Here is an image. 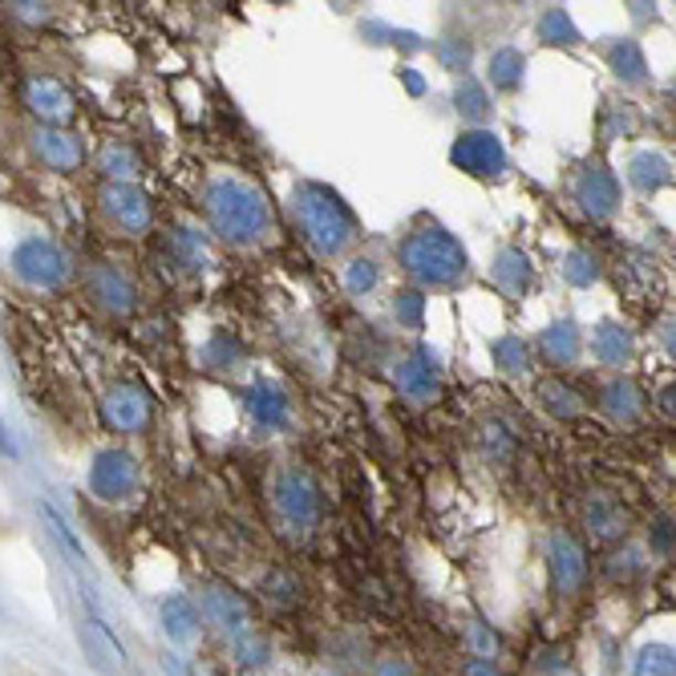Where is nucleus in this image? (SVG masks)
<instances>
[{
  "label": "nucleus",
  "instance_id": "dca6fc26",
  "mask_svg": "<svg viewBox=\"0 0 676 676\" xmlns=\"http://www.w3.org/2000/svg\"><path fill=\"white\" fill-rule=\"evenodd\" d=\"M29 142H33V155L41 158L49 170H57V175L77 170L85 158L82 138H77L73 130H65V126H33Z\"/></svg>",
  "mask_w": 676,
  "mask_h": 676
},
{
  "label": "nucleus",
  "instance_id": "39448f33",
  "mask_svg": "<svg viewBox=\"0 0 676 676\" xmlns=\"http://www.w3.org/2000/svg\"><path fill=\"white\" fill-rule=\"evenodd\" d=\"M9 264H12V276L21 279V284H29V288H36V292L61 288V284H65V276H70L65 252H61L53 240H45V235H29V240L17 243Z\"/></svg>",
  "mask_w": 676,
  "mask_h": 676
},
{
  "label": "nucleus",
  "instance_id": "c9c22d12",
  "mask_svg": "<svg viewBox=\"0 0 676 676\" xmlns=\"http://www.w3.org/2000/svg\"><path fill=\"white\" fill-rule=\"evenodd\" d=\"M539 401L547 405V413H556V418H580L583 413V401L580 393L563 381H543L539 385Z\"/></svg>",
  "mask_w": 676,
  "mask_h": 676
},
{
  "label": "nucleus",
  "instance_id": "f3484780",
  "mask_svg": "<svg viewBox=\"0 0 676 676\" xmlns=\"http://www.w3.org/2000/svg\"><path fill=\"white\" fill-rule=\"evenodd\" d=\"M243 405H247V418H252V425L260 430V434H276V430H284V425L292 422L288 393H284L276 381H264V377L247 389Z\"/></svg>",
  "mask_w": 676,
  "mask_h": 676
},
{
  "label": "nucleus",
  "instance_id": "2eb2a0df",
  "mask_svg": "<svg viewBox=\"0 0 676 676\" xmlns=\"http://www.w3.org/2000/svg\"><path fill=\"white\" fill-rule=\"evenodd\" d=\"M85 296L106 316H130L134 308V284L114 264H94L85 272Z\"/></svg>",
  "mask_w": 676,
  "mask_h": 676
},
{
  "label": "nucleus",
  "instance_id": "a211bd4d",
  "mask_svg": "<svg viewBox=\"0 0 676 676\" xmlns=\"http://www.w3.org/2000/svg\"><path fill=\"white\" fill-rule=\"evenodd\" d=\"M24 106L41 126H65L73 118V94L53 77H29L24 82Z\"/></svg>",
  "mask_w": 676,
  "mask_h": 676
},
{
  "label": "nucleus",
  "instance_id": "1a4fd4ad",
  "mask_svg": "<svg viewBox=\"0 0 676 676\" xmlns=\"http://www.w3.org/2000/svg\"><path fill=\"white\" fill-rule=\"evenodd\" d=\"M199 608H203V620L215 624L223 636H231V644L252 636V608L240 592H231L223 583H203L199 588Z\"/></svg>",
  "mask_w": 676,
  "mask_h": 676
},
{
  "label": "nucleus",
  "instance_id": "37998d69",
  "mask_svg": "<svg viewBox=\"0 0 676 676\" xmlns=\"http://www.w3.org/2000/svg\"><path fill=\"white\" fill-rule=\"evenodd\" d=\"M676 547V522L673 519H656L653 522V551L656 556H668Z\"/></svg>",
  "mask_w": 676,
  "mask_h": 676
},
{
  "label": "nucleus",
  "instance_id": "a878e982",
  "mask_svg": "<svg viewBox=\"0 0 676 676\" xmlns=\"http://www.w3.org/2000/svg\"><path fill=\"white\" fill-rule=\"evenodd\" d=\"M162 632L175 644L194 641V632H199V608H194V600H187V595H167L162 600Z\"/></svg>",
  "mask_w": 676,
  "mask_h": 676
},
{
  "label": "nucleus",
  "instance_id": "6ab92c4d",
  "mask_svg": "<svg viewBox=\"0 0 676 676\" xmlns=\"http://www.w3.org/2000/svg\"><path fill=\"white\" fill-rule=\"evenodd\" d=\"M167 264L182 276H203L207 264H211V243L199 228L191 223H179V228L167 231Z\"/></svg>",
  "mask_w": 676,
  "mask_h": 676
},
{
  "label": "nucleus",
  "instance_id": "a19ab883",
  "mask_svg": "<svg viewBox=\"0 0 676 676\" xmlns=\"http://www.w3.org/2000/svg\"><path fill=\"white\" fill-rule=\"evenodd\" d=\"M235 656H240V665L247 668H260L267 665V656H272V648H267V641H260V636H243V641H235Z\"/></svg>",
  "mask_w": 676,
  "mask_h": 676
},
{
  "label": "nucleus",
  "instance_id": "ea45409f",
  "mask_svg": "<svg viewBox=\"0 0 676 676\" xmlns=\"http://www.w3.org/2000/svg\"><path fill=\"white\" fill-rule=\"evenodd\" d=\"M422 313H425L422 292H398V296H393V316H398V325L422 328Z\"/></svg>",
  "mask_w": 676,
  "mask_h": 676
},
{
  "label": "nucleus",
  "instance_id": "6e6552de",
  "mask_svg": "<svg viewBox=\"0 0 676 676\" xmlns=\"http://www.w3.org/2000/svg\"><path fill=\"white\" fill-rule=\"evenodd\" d=\"M450 162L474 179H498L507 170V146L495 130H466L458 134V142L450 146Z\"/></svg>",
  "mask_w": 676,
  "mask_h": 676
},
{
  "label": "nucleus",
  "instance_id": "e433bc0d",
  "mask_svg": "<svg viewBox=\"0 0 676 676\" xmlns=\"http://www.w3.org/2000/svg\"><path fill=\"white\" fill-rule=\"evenodd\" d=\"M377 284H381V267H377V260H369V255L349 260V267H345V288H349L352 296H365V292H373Z\"/></svg>",
  "mask_w": 676,
  "mask_h": 676
},
{
  "label": "nucleus",
  "instance_id": "473e14b6",
  "mask_svg": "<svg viewBox=\"0 0 676 676\" xmlns=\"http://www.w3.org/2000/svg\"><path fill=\"white\" fill-rule=\"evenodd\" d=\"M539 41L543 45H580V29H575V21H571L568 9H547L543 17H539Z\"/></svg>",
  "mask_w": 676,
  "mask_h": 676
},
{
  "label": "nucleus",
  "instance_id": "0eeeda50",
  "mask_svg": "<svg viewBox=\"0 0 676 676\" xmlns=\"http://www.w3.org/2000/svg\"><path fill=\"white\" fill-rule=\"evenodd\" d=\"M393 385L410 405H430V401L442 398V369H437V357L430 352V345H413L398 365H393Z\"/></svg>",
  "mask_w": 676,
  "mask_h": 676
},
{
  "label": "nucleus",
  "instance_id": "bb28decb",
  "mask_svg": "<svg viewBox=\"0 0 676 676\" xmlns=\"http://www.w3.org/2000/svg\"><path fill=\"white\" fill-rule=\"evenodd\" d=\"M454 109H458L462 122H486L490 118V94L486 85L471 73H462V82L454 85Z\"/></svg>",
  "mask_w": 676,
  "mask_h": 676
},
{
  "label": "nucleus",
  "instance_id": "58836bf2",
  "mask_svg": "<svg viewBox=\"0 0 676 676\" xmlns=\"http://www.w3.org/2000/svg\"><path fill=\"white\" fill-rule=\"evenodd\" d=\"M483 446L495 462H507L510 454H515V437H510V430L503 422H486L483 425Z\"/></svg>",
  "mask_w": 676,
  "mask_h": 676
},
{
  "label": "nucleus",
  "instance_id": "f257e3e1",
  "mask_svg": "<svg viewBox=\"0 0 676 676\" xmlns=\"http://www.w3.org/2000/svg\"><path fill=\"white\" fill-rule=\"evenodd\" d=\"M398 264L425 292L458 288L471 276V255H466V247L446 228H437V223H422V228H413L401 240Z\"/></svg>",
  "mask_w": 676,
  "mask_h": 676
},
{
  "label": "nucleus",
  "instance_id": "4be33fe9",
  "mask_svg": "<svg viewBox=\"0 0 676 676\" xmlns=\"http://www.w3.org/2000/svg\"><path fill=\"white\" fill-rule=\"evenodd\" d=\"M600 410L620 425H636L641 422V389L632 385L629 377H612L600 389Z\"/></svg>",
  "mask_w": 676,
  "mask_h": 676
},
{
  "label": "nucleus",
  "instance_id": "49530a36",
  "mask_svg": "<svg viewBox=\"0 0 676 676\" xmlns=\"http://www.w3.org/2000/svg\"><path fill=\"white\" fill-rule=\"evenodd\" d=\"M661 345H665V352L676 361V316H668L665 325H661Z\"/></svg>",
  "mask_w": 676,
  "mask_h": 676
},
{
  "label": "nucleus",
  "instance_id": "8fccbe9b",
  "mask_svg": "<svg viewBox=\"0 0 676 676\" xmlns=\"http://www.w3.org/2000/svg\"><path fill=\"white\" fill-rule=\"evenodd\" d=\"M162 665H167V673H175V676H187V668H182L179 661H175V656H167V661H162Z\"/></svg>",
  "mask_w": 676,
  "mask_h": 676
},
{
  "label": "nucleus",
  "instance_id": "de8ad7c7",
  "mask_svg": "<svg viewBox=\"0 0 676 676\" xmlns=\"http://www.w3.org/2000/svg\"><path fill=\"white\" fill-rule=\"evenodd\" d=\"M462 676H503L490 661H466V668H462Z\"/></svg>",
  "mask_w": 676,
  "mask_h": 676
},
{
  "label": "nucleus",
  "instance_id": "c03bdc74",
  "mask_svg": "<svg viewBox=\"0 0 676 676\" xmlns=\"http://www.w3.org/2000/svg\"><path fill=\"white\" fill-rule=\"evenodd\" d=\"M471 644H474V661H486V656H495V648H498V641L483 629V624H471Z\"/></svg>",
  "mask_w": 676,
  "mask_h": 676
},
{
  "label": "nucleus",
  "instance_id": "7ed1b4c3",
  "mask_svg": "<svg viewBox=\"0 0 676 676\" xmlns=\"http://www.w3.org/2000/svg\"><path fill=\"white\" fill-rule=\"evenodd\" d=\"M292 215H296V228H300L304 243L313 247L316 255H340L345 247L352 243L357 235V219L352 211L345 207L332 187L325 182H300L296 191H292Z\"/></svg>",
  "mask_w": 676,
  "mask_h": 676
},
{
  "label": "nucleus",
  "instance_id": "09e8293b",
  "mask_svg": "<svg viewBox=\"0 0 676 676\" xmlns=\"http://www.w3.org/2000/svg\"><path fill=\"white\" fill-rule=\"evenodd\" d=\"M661 410H665L668 418L676 422V385H668L665 393H661Z\"/></svg>",
  "mask_w": 676,
  "mask_h": 676
},
{
  "label": "nucleus",
  "instance_id": "423d86ee",
  "mask_svg": "<svg viewBox=\"0 0 676 676\" xmlns=\"http://www.w3.org/2000/svg\"><path fill=\"white\" fill-rule=\"evenodd\" d=\"M97 215L106 219L118 235H142L150 228V199L138 182H102Z\"/></svg>",
  "mask_w": 676,
  "mask_h": 676
},
{
  "label": "nucleus",
  "instance_id": "3c124183",
  "mask_svg": "<svg viewBox=\"0 0 676 676\" xmlns=\"http://www.w3.org/2000/svg\"><path fill=\"white\" fill-rule=\"evenodd\" d=\"M401 73H405V85H410L413 94H418V89H422V82H418V77H413V70H401Z\"/></svg>",
  "mask_w": 676,
  "mask_h": 676
},
{
  "label": "nucleus",
  "instance_id": "c756f323",
  "mask_svg": "<svg viewBox=\"0 0 676 676\" xmlns=\"http://www.w3.org/2000/svg\"><path fill=\"white\" fill-rule=\"evenodd\" d=\"M199 361H203L207 369H215V373H231V369H240L243 365V345L231 337V332H215V337L199 349Z\"/></svg>",
  "mask_w": 676,
  "mask_h": 676
},
{
  "label": "nucleus",
  "instance_id": "b1692460",
  "mask_svg": "<svg viewBox=\"0 0 676 676\" xmlns=\"http://www.w3.org/2000/svg\"><path fill=\"white\" fill-rule=\"evenodd\" d=\"M629 182L636 191L656 194L673 182V167H668V158L656 155V150H636V155L629 158Z\"/></svg>",
  "mask_w": 676,
  "mask_h": 676
},
{
  "label": "nucleus",
  "instance_id": "aec40b11",
  "mask_svg": "<svg viewBox=\"0 0 676 676\" xmlns=\"http://www.w3.org/2000/svg\"><path fill=\"white\" fill-rule=\"evenodd\" d=\"M490 276H495V284L507 292V296H527L535 284L531 255L519 252V247H503V252L495 255V264H490Z\"/></svg>",
  "mask_w": 676,
  "mask_h": 676
},
{
  "label": "nucleus",
  "instance_id": "f8f14e48",
  "mask_svg": "<svg viewBox=\"0 0 676 676\" xmlns=\"http://www.w3.org/2000/svg\"><path fill=\"white\" fill-rule=\"evenodd\" d=\"M571 194L588 219H612L620 207V179L604 162H588L571 182Z\"/></svg>",
  "mask_w": 676,
  "mask_h": 676
},
{
  "label": "nucleus",
  "instance_id": "a18cd8bd",
  "mask_svg": "<svg viewBox=\"0 0 676 676\" xmlns=\"http://www.w3.org/2000/svg\"><path fill=\"white\" fill-rule=\"evenodd\" d=\"M373 676H413V668L405 661H398V656H385V661H377Z\"/></svg>",
  "mask_w": 676,
  "mask_h": 676
},
{
  "label": "nucleus",
  "instance_id": "9d476101",
  "mask_svg": "<svg viewBox=\"0 0 676 676\" xmlns=\"http://www.w3.org/2000/svg\"><path fill=\"white\" fill-rule=\"evenodd\" d=\"M89 490L102 503H122L138 490V458L130 450H102L89 466Z\"/></svg>",
  "mask_w": 676,
  "mask_h": 676
},
{
  "label": "nucleus",
  "instance_id": "f03ea898",
  "mask_svg": "<svg viewBox=\"0 0 676 676\" xmlns=\"http://www.w3.org/2000/svg\"><path fill=\"white\" fill-rule=\"evenodd\" d=\"M203 211L207 223L219 240L231 247H252L267 235L272 228V211L267 199L255 191L252 182L243 179H211L203 191Z\"/></svg>",
  "mask_w": 676,
  "mask_h": 676
},
{
  "label": "nucleus",
  "instance_id": "4468645a",
  "mask_svg": "<svg viewBox=\"0 0 676 676\" xmlns=\"http://www.w3.org/2000/svg\"><path fill=\"white\" fill-rule=\"evenodd\" d=\"M547 571H551V588L559 595H575L588 580V559L568 531L547 535Z\"/></svg>",
  "mask_w": 676,
  "mask_h": 676
},
{
  "label": "nucleus",
  "instance_id": "4c0bfd02",
  "mask_svg": "<svg viewBox=\"0 0 676 676\" xmlns=\"http://www.w3.org/2000/svg\"><path fill=\"white\" fill-rule=\"evenodd\" d=\"M41 519H45L49 535H53V539H57V543H61L65 559H70L73 568H82V571H85V551H82V543H77V539H73V535H70V527H65V522L57 519V510H53V507H41Z\"/></svg>",
  "mask_w": 676,
  "mask_h": 676
},
{
  "label": "nucleus",
  "instance_id": "20e7f679",
  "mask_svg": "<svg viewBox=\"0 0 676 676\" xmlns=\"http://www.w3.org/2000/svg\"><path fill=\"white\" fill-rule=\"evenodd\" d=\"M272 519L284 539H308L320 522V486L304 466H279L272 478Z\"/></svg>",
  "mask_w": 676,
  "mask_h": 676
},
{
  "label": "nucleus",
  "instance_id": "c85d7f7f",
  "mask_svg": "<svg viewBox=\"0 0 676 676\" xmlns=\"http://www.w3.org/2000/svg\"><path fill=\"white\" fill-rule=\"evenodd\" d=\"M522 73H527V57H522V49L498 45L495 53H490V82H495V89H519Z\"/></svg>",
  "mask_w": 676,
  "mask_h": 676
},
{
  "label": "nucleus",
  "instance_id": "ddd939ff",
  "mask_svg": "<svg viewBox=\"0 0 676 676\" xmlns=\"http://www.w3.org/2000/svg\"><path fill=\"white\" fill-rule=\"evenodd\" d=\"M73 629H77L82 653L89 656V665H94L97 673L118 676L122 668H126V653H122L118 636H114V632H109L106 624L94 616V612H77V616H73Z\"/></svg>",
  "mask_w": 676,
  "mask_h": 676
},
{
  "label": "nucleus",
  "instance_id": "5701e85b",
  "mask_svg": "<svg viewBox=\"0 0 676 676\" xmlns=\"http://www.w3.org/2000/svg\"><path fill=\"white\" fill-rule=\"evenodd\" d=\"M592 357L600 365H612V369L629 365L632 361V332L624 325H616V320H600V325L592 328Z\"/></svg>",
  "mask_w": 676,
  "mask_h": 676
},
{
  "label": "nucleus",
  "instance_id": "f704fd0d",
  "mask_svg": "<svg viewBox=\"0 0 676 676\" xmlns=\"http://www.w3.org/2000/svg\"><path fill=\"white\" fill-rule=\"evenodd\" d=\"M559 272H563L571 288H592L595 279H600V260L592 252H583V247H571L563 255V264H559Z\"/></svg>",
  "mask_w": 676,
  "mask_h": 676
},
{
  "label": "nucleus",
  "instance_id": "cd10ccee",
  "mask_svg": "<svg viewBox=\"0 0 676 676\" xmlns=\"http://www.w3.org/2000/svg\"><path fill=\"white\" fill-rule=\"evenodd\" d=\"M97 170L106 175V182H134V175L142 170V162H138V155L126 142H106L102 155H97Z\"/></svg>",
  "mask_w": 676,
  "mask_h": 676
},
{
  "label": "nucleus",
  "instance_id": "79ce46f5",
  "mask_svg": "<svg viewBox=\"0 0 676 676\" xmlns=\"http://www.w3.org/2000/svg\"><path fill=\"white\" fill-rule=\"evenodd\" d=\"M437 57L446 61L454 73H462L471 65V45H466V41H442V45H437Z\"/></svg>",
  "mask_w": 676,
  "mask_h": 676
},
{
  "label": "nucleus",
  "instance_id": "603ef678",
  "mask_svg": "<svg viewBox=\"0 0 676 676\" xmlns=\"http://www.w3.org/2000/svg\"><path fill=\"white\" fill-rule=\"evenodd\" d=\"M648 9H653V4H632V17H636V21H644V17H648Z\"/></svg>",
  "mask_w": 676,
  "mask_h": 676
},
{
  "label": "nucleus",
  "instance_id": "9b49d317",
  "mask_svg": "<svg viewBox=\"0 0 676 676\" xmlns=\"http://www.w3.org/2000/svg\"><path fill=\"white\" fill-rule=\"evenodd\" d=\"M97 413H102V422L109 430H118V434H142L146 425H150V398H146L142 385H109L97 401Z\"/></svg>",
  "mask_w": 676,
  "mask_h": 676
},
{
  "label": "nucleus",
  "instance_id": "393cba45",
  "mask_svg": "<svg viewBox=\"0 0 676 676\" xmlns=\"http://www.w3.org/2000/svg\"><path fill=\"white\" fill-rule=\"evenodd\" d=\"M608 65L616 73L620 82L629 85H644L648 82V57H644L641 41H632V36H620L608 45Z\"/></svg>",
  "mask_w": 676,
  "mask_h": 676
},
{
  "label": "nucleus",
  "instance_id": "2f4dec72",
  "mask_svg": "<svg viewBox=\"0 0 676 676\" xmlns=\"http://www.w3.org/2000/svg\"><path fill=\"white\" fill-rule=\"evenodd\" d=\"M490 361H495L498 373H527V361H531V352H527V340L515 337V332H507V337L490 340Z\"/></svg>",
  "mask_w": 676,
  "mask_h": 676
},
{
  "label": "nucleus",
  "instance_id": "412c9836",
  "mask_svg": "<svg viewBox=\"0 0 676 676\" xmlns=\"http://www.w3.org/2000/svg\"><path fill=\"white\" fill-rule=\"evenodd\" d=\"M580 328L571 325V320H556V325H547L539 332V352H543L547 365H559V369H568V365L580 361Z\"/></svg>",
  "mask_w": 676,
  "mask_h": 676
},
{
  "label": "nucleus",
  "instance_id": "72a5a7b5",
  "mask_svg": "<svg viewBox=\"0 0 676 676\" xmlns=\"http://www.w3.org/2000/svg\"><path fill=\"white\" fill-rule=\"evenodd\" d=\"M583 519H588V531L595 539H620L624 535V515L612 503H604V498H592L588 510H583Z\"/></svg>",
  "mask_w": 676,
  "mask_h": 676
},
{
  "label": "nucleus",
  "instance_id": "7c9ffc66",
  "mask_svg": "<svg viewBox=\"0 0 676 676\" xmlns=\"http://www.w3.org/2000/svg\"><path fill=\"white\" fill-rule=\"evenodd\" d=\"M632 676H676V644L648 641L632 661Z\"/></svg>",
  "mask_w": 676,
  "mask_h": 676
}]
</instances>
